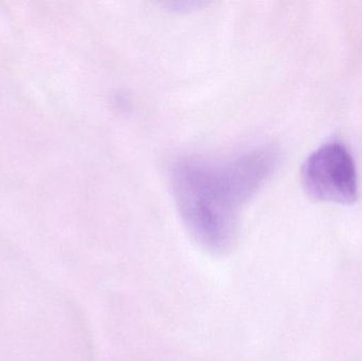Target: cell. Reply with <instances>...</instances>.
Returning <instances> with one entry per match:
<instances>
[{
    "label": "cell",
    "instance_id": "2",
    "mask_svg": "<svg viewBox=\"0 0 362 361\" xmlns=\"http://www.w3.org/2000/svg\"><path fill=\"white\" fill-rule=\"evenodd\" d=\"M308 194L329 203H354L358 195L356 167L344 144L333 142L313 153L302 169Z\"/></svg>",
    "mask_w": 362,
    "mask_h": 361
},
{
    "label": "cell",
    "instance_id": "1",
    "mask_svg": "<svg viewBox=\"0 0 362 361\" xmlns=\"http://www.w3.org/2000/svg\"><path fill=\"white\" fill-rule=\"evenodd\" d=\"M278 163L272 148L228 158L180 157L169 180L183 224L200 247L223 256L238 239L240 214Z\"/></svg>",
    "mask_w": 362,
    "mask_h": 361
}]
</instances>
